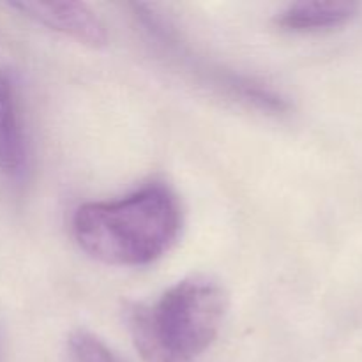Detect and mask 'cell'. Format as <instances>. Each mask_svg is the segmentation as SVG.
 Masks as SVG:
<instances>
[{
  "mask_svg": "<svg viewBox=\"0 0 362 362\" xmlns=\"http://www.w3.org/2000/svg\"><path fill=\"white\" fill-rule=\"evenodd\" d=\"M28 151L20 117L16 85L0 67V175L20 179L27 172Z\"/></svg>",
  "mask_w": 362,
  "mask_h": 362,
  "instance_id": "4",
  "label": "cell"
},
{
  "mask_svg": "<svg viewBox=\"0 0 362 362\" xmlns=\"http://www.w3.org/2000/svg\"><path fill=\"white\" fill-rule=\"evenodd\" d=\"M357 13L354 2L343 0H304L290 4L276 16V25L285 32L311 34L338 28L349 23Z\"/></svg>",
  "mask_w": 362,
  "mask_h": 362,
  "instance_id": "5",
  "label": "cell"
},
{
  "mask_svg": "<svg viewBox=\"0 0 362 362\" xmlns=\"http://www.w3.org/2000/svg\"><path fill=\"white\" fill-rule=\"evenodd\" d=\"M11 7L20 11L49 30L60 32L78 42L99 48L108 42V30L101 18L80 2H14Z\"/></svg>",
  "mask_w": 362,
  "mask_h": 362,
  "instance_id": "3",
  "label": "cell"
},
{
  "mask_svg": "<svg viewBox=\"0 0 362 362\" xmlns=\"http://www.w3.org/2000/svg\"><path fill=\"white\" fill-rule=\"evenodd\" d=\"M226 308L228 297L218 281L193 276L166 290L154 306L131 304L129 313L166 354L193 362L216 339Z\"/></svg>",
  "mask_w": 362,
  "mask_h": 362,
  "instance_id": "2",
  "label": "cell"
},
{
  "mask_svg": "<svg viewBox=\"0 0 362 362\" xmlns=\"http://www.w3.org/2000/svg\"><path fill=\"white\" fill-rule=\"evenodd\" d=\"M69 349L78 362H122L98 336L81 329L69 336Z\"/></svg>",
  "mask_w": 362,
  "mask_h": 362,
  "instance_id": "7",
  "label": "cell"
},
{
  "mask_svg": "<svg viewBox=\"0 0 362 362\" xmlns=\"http://www.w3.org/2000/svg\"><path fill=\"white\" fill-rule=\"evenodd\" d=\"M219 83L233 98L247 103L250 106H255L262 112L285 113L292 108L286 95H283L281 92H278L264 81L255 80V78L240 76V74H223V76H219Z\"/></svg>",
  "mask_w": 362,
  "mask_h": 362,
  "instance_id": "6",
  "label": "cell"
},
{
  "mask_svg": "<svg viewBox=\"0 0 362 362\" xmlns=\"http://www.w3.org/2000/svg\"><path fill=\"white\" fill-rule=\"evenodd\" d=\"M182 218L177 197L148 184L120 200L88 202L73 214V235L94 260L138 267L161 258L175 243Z\"/></svg>",
  "mask_w": 362,
  "mask_h": 362,
  "instance_id": "1",
  "label": "cell"
}]
</instances>
